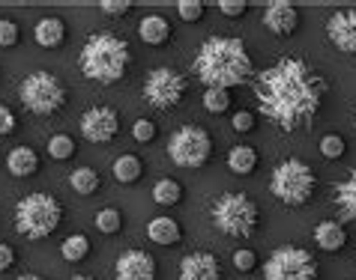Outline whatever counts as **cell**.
I'll list each match as a JSON object with an SVG mask.
<instances>
[{
	"label": "cell",
	"instance_id": "9c48e42d",
	"mask_svg": "<svg viewBox=\"0 0 356 280\" xmlns=\"http://www.w3.org/2000/svg\"><path fill=\"white\" fill-rule=\"evenodd\" d=\"M318 256L300 245H282L264 263V280H318Z\"/></svg>",
	"mask_w": 356,
	"mask_h": 280
},
{
	"label": "cell",
	"instance_id": "4316f807",
	"mask_svg": "<svg viewBox=\"0 0 356 280\" xmlns=\"http://www.w3.org/2000/svg\"><path fill=\"white\" fill-rule=\"evenodd\" d=\"M231 105H234L231 89H222V87H210V89H204V111H207V114L222 116V114L231 111Z\"/></svg>",
	"mask_w": 356,
	"mask_h": 280
},
{
	"label": "cell",
	"instance_id": "d590c367",
	"mask_svg": "<svg viewBox=\"0 0 356 280\" xmlns=\"http://www.w3.org/2000/svg\"><path fill=\"white\" fill-rule=\"evenodd\" d=\"M219 12L225 18H243L249 12V3L245 0H219Z\"/></svg>",
	"mask_w": 356,
	"mask_h": 280
},
{
	"label": "cell",
	"instance_id": "7c38bea8",
	"mask_svg": "<svg viewBox=\"0 0 356 280\" xmlns=\"http://www.w3.org/2000/svg\"><path fill=\"white\" fill-rule=\"evenodd\" d=\"M326 39L335 51L356 54V9H335L326 18Z\"/></svg>",
	"mask_w": 356,
	"mask_h": 280
},
{
	"label": "cell",
	"instance_id": "2e32d148",
	"mask_svg": "<svg viewBox=\"0 0 356 280\" xmlns=\"http://www.w3.org/2000/svg\"><path fill=\"white\" fill-rule=\"evenodd\" d=\"M138 36L150 48H165V45H171V39H174V27L162 15H144L141 24H138Z\"/></svg>",
	"mask_w": 356,
	"mask_h": 280
},
{
	"label": "cell",
	"instance_id": "f1b7e54d",
	"mask_svg": "<svg viewBox=\"0 0 356 280\" xmlns=\"http://www.w3.org/2000/svg\"><path fill=\"white\" fill-rule=\"evenodd\" d=\"M96 229H99L102 236H117V233H123V215H120V209L108 206V209H102V212H96Z\"/></svg>",
	"mask_w": 356,
	"mask_h": 280
},
{
	"label": "cell",
	"instance_id": "74e56055",
	"mask_svg": "<svg viewBox=\"0 0 356 280\" xmlns=\"http://www.w3.org/2000/svg\"><path fill=\"white\" fill-rule=\"evenodd\" d=\"M99 9H102V12H108V15L123 18L126 12H132V3H129V0H102V3H99Z\"/></svg>",
	"mask_w": 356,
	"mask_h": 280
},
{
	"label": "cell",
	"instance_id": "8992f818",
	"mask_svg": "<svg viewBox=\"0 0 356 280\" xmlns=\"http://www.w3.org/2000/svg\"><path fill=\"white\" fill-rule=\"evenodd\" d=\"M270 191L288 209H300L318 191V173H314L302 158H284V161L273 167Z\"/></svg>",
	"mask_w": 356,
	"mask_h": 280
},
{
	"label": "cell",
	"instance_id": "5b68a950",
	"mask_svg": "<svg viewBox=\"0 0 356 280\" xmlns=\"http://www.w3.org/2000/svg\"><path fill=\"white\" fill-rule=\"evenodd\" d=\"M213 224L222 236L231 238H252L261 227V209L258 203L243 191H225L213 200Z\"/></svg>",
	"mask_w": 356,
	"mask_h": 280
},
{
	"label": "cell",
	"instance_id": "e0dca14e",
	"mask_svg": "<svg viewBox=\"0 0 356 280\" xmlns=\"http://www.w3.org/2000/svg\"><path fill=\"white\" fill-rule=\"evenodd\" d=\"M6 167L15 179H31L39 173L42 158H39L33 146H15V149H9V155H6Z\"/></svg>",
	"mask_w": 356,
	"mask_h": 280
},
{
	"label": "cell",
	"instance_id": "277c9868",
	"mask_svg": "<svg viewBox=\"0 0 356 280\" xmlns=\"http://www.w3.org/2000/svg\"><path fill=\"white\" fill-rule=\"evenodd\" d=\"M63 218L66 209L54 194L33 191L15 203V233L31 238V242H42L60 229Z\"/></svg>",
	"mask_w": 356,
	"mask_h": 280
},
{
	"label": "cell",
	"instance_id": "7402d4cb",
	"mask_svg": "<svg viewBox=\"0 0 356 280\" xmlns=\"http://www.w3.org/2000/svg\"><path fill=\"white\" fill-rule=\"evenodd\" d=\"M332 200H335V206H339L344 221H356V170H350V173L344 176V182L335 185Z\"/></svg>",
	"mask_w": 356,
	"mask_h": 280
},
{
	"label": "cell",
	"instance_id": "44dd1931",
	"mask_svg": "<svg viewBox=\"0 0 356 280\" xmlns=\"http://www.w3.org/2000/svg\"><path fill=\"white\" fill-rule=\"evenodd\" d=\"M225 161H227V170H231V173H236V176H252L254 170H258L261 158H258V149H254V146L236 143V146L227 149Z\"/></svg>",
	"mask_w": 356,
	"mask_h": 280
},
{
	"label": "cell",
	"instance_id": "4fadbf2b",
	"mask_svg": "<svg viewBox=\"0 0 356 280\" xmlns=\"http://www.w3.org/2000/svg\"><path fill=\"white\" fill-rule=\"evenodd\" d=\"M114 272H117V280H156L159 265H156L153 254L132 247V251L120 254V259H117V265H114Z\"/></svg>",
	"mask_w": 356,
	"mask_h": 280
},
{
	"label": "cell",
	"instance_id": "603a6c76",
	"mask_svg": "<svg viewBox=\"0 0 356 280\" xmlns=\"http://www.w3.org/2000/svg\"><path fill=\"white\" fill-rule=\"evenodd\" d=\"M111 173H114V179H117L120 185H132V182H138V179L144 176V161H141L138 155L126 152V155H120V158H114Z\"/></svg>",
	"mask_w": 356,
	"mask_h": 280
},
{
	"label": "cell",
	"instance_id": "e575fe53",
	"mask_svg": "<svg viewBox=\"0 0 356 280\" xmlns=\"http://www.w3.org/2000/svg\"><path fill=\"white\" fill-rule=\"evenodd\" d=\"M231 125H234V132L249 134V132H254V125H258V114L254 111H236L231 116Z\"/></svg>",
	"mask_w": 356,
	"mask_h": 280
},
{
	"label": "cell",
	"instance_id": "cb8c5ba5",
	"mask_svg": "<svg viewBox=\"0 0 356 280\" xmlns=\"http://www.w3.org/2000/svg\"><path fill=\"white\" fill-rule=\"evenodd\" d=\"M183 197H186V188H183L180 179H174V176L159 179V182H156V188H153V200H156L159 206H180Z\"/></svg>",
	"mask_w": 356,
	"mask_h": 280
},
{
	"label": "cell",
	"instance_id": "f35d334b",
	"mask_svg": "<svg viewBox=\"0 0 356 280\" xmlns=\"http://www.w3.org/2000/svg\"><path fill=\"white\" fill-rule=\"evenodd\" d=\"M15 247L13 245H6V242H0V274L9 272V268H15Z\"/></svg>",
	"mask_w": 356,
	"mask_h": 280
},
{
	"label": "cell",
	"instance_id": "ba28073f",
	"mask_svg": "<svg viewBox=\"0 0 356 280\" xmlns=\"http://www.w3.org/2000/svg\"><path fill=\"white\" fill-rule=\"evenodd\" d=\"M168 158L183 170H201L213 158V137L204 125H180L168 140Z\"/></svg>",
	"mask_w": 356,
	"mask_h": 280
},
{
	"label": "cell",
	"instance_id": "836d02e7",
	"mask_svg": "<svg viewBox=\"0 0 356 280\" xmlns=\"http://www.w3.org/2000/svg\"><path fill=\"white\" fill-rule=\"evenodd\" d=\"M177 15L183 18V21H201L204 18V3L201 0H180V3H177Z\"/></svg>",
	"mask_w": 356,
	"mask_h": 280
},
{
	"label": "cell",
	"instance_id": "ab89813d",
	"mask_svg": "<svg viewBox=\"0 0 356 280\" xmlns=\"http://www.w3.org/2000/svg\"><path fill=\"white\" fill-rule=\"evenodd\" d=\"M66 280H96L93 274H72V277H66Z\"/></svg>",
	"mask_w": 356,
	"mask_h": 280
},
{
	"label": "cell",
	"instance_id": "60d3db41",
	"mask_svg": "<svg viewBox=\"0 0 356 280\" xmlns=\"http://www.w3.org/2000/svg\"><path fill=\"white\" fill-rule=\"evenodd\" d=\"M18 280H45V277H39V274H22Z\"/></svg>",
	"mask_w": 356,
	"mask_h": 280
},
{
	"label": "cell",
	"instance_id": "9a60e30c",
	"mask_svg": "<svg viewBox=\"0 0 356 280\" xmlns=\"http://www.w3.org/2000/svg\"><path fill=\"white\" fill-rule=\"evenodd\" d=\"M261 21H264V27L270 30L273 36H291V33H296V27H300V12H296L293 3L275 0V3L264 6Z\"/></svg>",
	"mask_w": 356,
	"mask_h": 280
},
{
	"label": "cell",
	"instance_id": "f546056e",
	"mask_svg": "<svg viewBox=\"0 0 356 280\" xmlns=\"http://www.w3.org/2000/svg\"><path fill=\"white\" fill-rule=\"evenodd\" d=\"M344 152H348V140H344L341 134H323L321 155L326 158V161H341Z\"/></svg>",
	"mask_w": 356,
	"mask_h": 280
},
{
	"label": "cell",
	"instance_id": "b9f144b4",
	"mask_svg": "<svg viewBox=\"0 0 356 280\" xmlns=\"http://www.w3.org/2000/svg\"><path fill=\"white\" fill-rule=\"evenodd\" d=\"M353 123H356V114H353Z\"/></svg>",
	"mask_w": 356,
	"mask_h": 280
},
{
	"label": "cell",
	"instance_id": "4dcf8cb0",
	"mask_svg": "<svg viewBox=\"0 0 356 280\" xmlns=\"http://www.w3.org/2000/svg\"><path fill=\"white\" fill-rule=\"evenodd\" d=\"M231 263H234L236 272L249 274V272H254V268L261 265V259H258V254H254L252 247H236V251L231 254Z\"/></svg>",
	"mask_w": 356,
	"mask_h": 280
},
{
	"label": "cell",
	"instance_id": "d6986e66",
	"mask_svg": "<svg viewBox=\"0 0 356 280\" xmlns=\"http://www.w3.org/2000/svg\"><path fill=\"white\" fill-rule=\"evenodd\" d=\"M314 245L326 254H341L348 247V229L339 221H321L314 227Z\"/></svg>",
	"mask_w": 356,
	"mask_h": 280
},
{
	"label": "cell",
	"instance_id": "484cf974",
	"mask_svg": "<svg viewBox=\"0 0 356 280\" xmlns=\"http://www.w3.org/2000/svg\"><path fill=\"white\" fill-rule=\"evenodd\" d=\"M60 256L66 259V263H84V259L90 256V238H87L84 233L66 236L63 245H60Z\"/></svg>",
	"mask_w": 356,
	"mask_h": 280
},
{
	"label": "cell",
	"instance_id": "ac0fdd59",
	"mask_svg": "<svg viewBox=\"0 0 356 280\" xmlns=\"http://www.w3.org/2000/svg\"><path fill=\"white\" fill-rule=\"evenodd\" d=\"M33 39L39 48H60L66 42V21L60 15H45L39 18L36 27H33Z\"/></svg>",
	"mask_w": 356,
	"mask_h": 280
},
{
	"label": "cell",
	"instance_id": "30bf717a",
	"mask_svg": "<svg viewBox=\"0 0 356 280\" xmlns=\"http://www.w3.org/2000/svg\"><path fill=\"white\" fill-rule=\"evenodd\" d=\"M186 93H189V81H186V75L174 66L153 69L144 81V102L150 107H156V111H165V114L174 111V107H180Z\"/></svg>",
	"mask_w": 356,
	"mask_h": 280
},
{
	"label": "cell",
	"instance_id": "83f0119b",
	"mask_svg": "<svg viewBox=\"0 0 356 280\" xmlns=\"http://www.w3.org/2000/svg\"><path fill=\"white\" fill-rule=\"evenodd\" d=\"M78 152V143L69 134H54L48 140V158L51 161H69V158H75Z\"/></svg>",
	"mask_w": 356,
	"mask_h": 280
},
{
	"label": "cell",
	"instance_id": "3957f363",
	"mask_svg": "<svg viewBox=\"0 0 356 280\" xmlns=\"http://www.w3.org/2000/svg\"><path fill=\"white\" fill-rule=\"evenodd\" d=\"M132 63V48L120 33L96 30L87 36V42L78 54V69L93 84H117L123 81Z\"/></svg>",
	"mask_w": 356,
	"mask_h": 280
},
{
	"label": "cell",
	"instance_id": "52a82bcc",
	"mask_svg": "<svg viewBox=\"0 0 356 280\" xmlns=\"http://www.w3.org/2000/svg\"><path fill=\"white\" fill-rule=\"evenodd\" d=\"M18 98L31 114L36 116H54L57 111H63V105L69 102V89L63 87V81L45 69L31 72L18 84Z\"/></svg>",
	"mask_w": 356,
	"mask_h": 280
},
{
	"label": "cell",
	"instance_id": "6da1fadb",
	"mask_svg": "<svg viewBox=\"0 0 356 280\" xmlns=\"http://www.w3.org/2000/svg\"><path fill=\"white\" fill-rule=\"evenodd\" d=\"M252 93L264 116L291 134L318 119L330 81L305 57H279L254 78Z\"/></svg>",
	"mask_w": 356,
	"mask_h": 280
},
{
	"label": "cell",
	"instance_id": "8d00e7d4",
	"mask_svg": "<svg viewBox=\"0 0 356 280\" xmlns=\"http://www.w3.org/2000/svg\"><path fill=\"white\" fill-rule=\"evenodd\" d=\"M18 128V116L15 111H9L6 105H0V137H9Z\"/></svg>",
	"mask_w": 356,
	"mask_h": 280
},
{
	"label": "cell",
	"instance_id": "1f68e13d",
	"mask_svg": "<svg viewBox=\"0 0 356 280\" xmlns=\"http://www.w3.org/2000/svg\"><path fill=\"white\" fill-rule=\"evenodd\" d=\"M22 39V27L13 18H0V48H15Z\"/></svg>",
	"mask_w": 356,
	"mask_h": 280
},
{
	"label": "cell",
	"instance_id": "5bb4252c",
	"mask_svg": "<svg viewBox=\"0 0 356 280\" xmlns=\"http://www.w3.org/2000/svg\"><path fill=\"white\" fill-rule=\"evenodd\" d=\"M180 280H222V263L210 251H192L180 259Z\"/></svg>",
	"mask_w": 356,
	"mask_h": 280
},
{
	"label": "cell",
	"instance_id": "d4e9b609",
	"mask_svg": "<svg viewBox=\"0 0 356 280\" xmlns=\"http://www.w3.org/2000/svg\"><path fill=\"white\" fill-rule=\"evenodd\" d=\"M69 185H72L75 194L90 197L102 188V176H99L93 167H78V170H72V176H69Z\"/></svg>",
	"mask_w": 356,
	"mask_h": 280
},
{
	"label": "cell",
	"instance_id": "d6a6232c",
	"mask_svg": "<svg viewBox=\"0 0 356 280\" xmlns=\"http://www.w3.org/2000/svg\"><path fill=\"white\" fill-rule=\"evenodd\" d=\"M156 134H159V125H156L153 119H138V123L132 125V137L138 140V143H153Z\"/></svg>",
	"mask_w": 356,
	"mask_h": 280
},
{
	"label": "cell",
	"instance_id": "ffe728a7",
	"mask_svg": "<svg viewBox=\"0 0 356 280\" xmlns=\"http://www.w3.org/2000/svg\"><path fill=\"white\" fill-rule=\"evenodd\" d=\"M147 236H150L153 245H162V247H174L183 242V227L168 215H159L147 224Z\"/></svg>",
	"mask_w": 356,
	"mask_h": 280
},
{
	"label": "cell",
	"instance_id": "8fae6325",
	"mask_svg": "<svg viewBox=\"0 0 356 280\" xmlns=\"http://www.w3.org/2000/svg\"><path fill=\"white\" fill-rule=\"evenodd\" d=\"M120 125H123V119L111 105L87 107V111L81 114V123H78L81 134L90 140V143H111V140L120 134Z\"/></svg>",
	"mask_w": 356,
	"mask_h": 280
},
{
	"label": "cell",
	"instance_id": "7a4b0ae2",
	"mask_svg": "<svg viewBox=\"0 0 356 280\" xmlns=\"http://www.w3.org/2000/svg\"><path fill=\"white\" fill-rule=\"evenodd\" d=\"M195 75L207 89L240 87L252 78V54L240 36H210L195 54Z\"/></svg>",
	"mask_w": 356,
	"mask_h": 280
}]
</instances>
